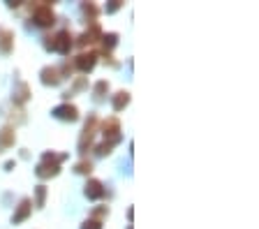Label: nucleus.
I'll return each instance as SVG.
<instances>
[{
    "instance_id": "obj_10",
    "label": "nucleus",
    "mask_w": 259,
    "mask_h": 229,
    "mask_svg": "<svg viewBox=\"0 0 259 229\" xmlns=\"http://www.w3.org/2000/svg\"><path fill=\"white\" fill-rule=\"evenodd\" d=\"M39 76H42L44 86H58V83L63 81V76H60L58 67H44V70L39 72Z\"/></svg>"
},
{
    "instance_id": "obj_11",
    "label": "nucleus",
    "mask_w": 259,
    "mask_h": 229,
    "mask_svg": "<svg viewBox=\"0 0 259 229\" xmlns=\"http://www.w3.org/2000/svg\"><path fill=\"white\" fill-rule=\"evenodd\" d=\"M30 211H32V202L30 199H21V202H19V208H16V213L12 215V222L14 224L23 222V220L30 215Z\"/></svg>"
},
{
    "instance_id": "obj_17",
    "label": "nucleus",
    "mask_w": 259,
    "mask_h": 229,
    "mask_svg": "<svg viewBox=\"0 0 259 229\" xmlns=\"http://www.w3.org/2000/svg\"><path fill=\"white\" fill-rule=\"evenodd\" d=\"M116 144H118V142H104V144H100V146H97V155H109V153H111V148L116 146Z\"/></svg>"
},
{
    "instance_id": "obj_2",
    "label": "nucleus",
    "mask_w": 259,
    "mask_h": 229,
    "mask_svg": "<svg viewBox=\"0 0 259 229\" xmlns=\"http://www.w3.org/2000/svg\"><path fill=\"white\" fill-rule=\"evenodd\" d=\"M49 51H58V54H70L72 49V33L70 30H58L56 35H49L47 42H44Z\"/></svg>"
},
{
    "instance_id": "obj_3",
    "label": "nucleus",
    "mask_w": 259,
    "mask_h": 229,
    "mask_svg": "<svg viewBox=\"0 0 259 229\" xmlns=\"http://www.w3.org/2000/svg\"><path fill=\"white\" fill-rule=\"evenodd\" d=\"M32 21L37 23L39 28L54 26V23H56V14H54V10H51V5H44V3L35 5V10H32Z\"/></svg>"
},
{
    "instance_id": "obj_16",
    "label": "nucleus",
    "mask_w": 259,
    "mask_h": 229,
    "mask_svg": "<svg viewBox=\"0 0 259 229\" xmlns=\"http://www.w3.org/2000/svg\"><path fill=\"white\" fill-rule=\"evenodd\" d=\"M44 199H47V188L37 186V190H35V206L42 208L44 206Z\"/></svg>"
},
{
    "instance_id": "obj_6",
    "label": "nucleus",
    "mask_w": 259,
    "mask_h": 229,
    "mask_svg": "<svg viewBox=\"0 0 259 229\" xmlns=\"http://www.w3.org/2000/svg\"><path fill=\"white\" fill-rule=\"evenodd\" d=\"M102 134L107 142H120V123L118 118H107L102 123Z\"/></svg>"
},
{
    "instance_id": "obj_15",
    "label": "nucleus",
    "mask_w": 259,
    "mask_h": 229,
    "mask_svg": "<svg viewBox=\"0 0 259 229\" xmlns=\"http://www.w3.org/2000/svg\"><path fill=\"white\" fill-rule=\"evenodd\" d=\"M100 39H102L104 51H107V49H113V47L118 44V35H116V33H107V35H102Z\"/></svg>"
},
{
    "instance_id": "obj_23",
    "label": "nucleus",
    "mask_w": 259,
    "mask_h": 229,
    "mask_svg": "<svg viewBox=\"0 0 259 229\" xmlns=\"http://www.w3.org/2000/svg\"><path fill=\"white\" fill-rule=\"evenodd\" d=\"M118 7H120V3H118V0H113L111 5L107 7V12H116V10H118Z\"/></svg>"
},
{
    "instance_id": "obj_18",
    "label": "nucleus",
    "mask_w": 259,
    "mask_h": 229,
    "mask_svg": "<svg viewBox=\"0 0 259 229\" xmlns=\"http://www.w3.org/2000/svg\"><path fill=\"white\" fill-rule=\"evenodd\" d=\"M74 171H76V174H91V171H93V164L83 160V162H79V164L74 167Z\"/></svg>"
},
{
    "instance_id": "obj_4",
    "label": "nucleus",
    "mask_w": 259,
    "mask_h": 229,
    "mask_svg": "<svg viewBox=\"0 0 259 229\" xmlns=\"http://www.w3.org/2000/svg\"><path fill=\"white\" fill-rule=\"evenodd\" d=\"M97 132V116H88L86 125H83V130H81V139H79V151L86 153L88 146L93 144V136H95Z\"/></svg>"
},
{
    "instance_id": "obj_5",
    "label": "nucleus",
    "mask_w": 259,
    "mask_h": 229,
    "mask_svg": "<svg viewBox=\"0 0 259 229\" xmlns=\"http://www.w3.org/2000/svg\"><path fill=\"white\" fill-rule=\"evenodd\" d=\"M97 63V54L95 51H83V54H79L74 58V67L79 72H91L93 67H95Z\"/></svg>"
},
{
    "instance_id": "obj_22",
    "label": "nucleus",
    "mask_w": 259,
    "mask_h": 229,
    "mask_svg": "<svg viewBox=\"0 0 259 229\" xmlns=\"http://www.w3.org/2000/svg\"><path fill=\"white\" fill-rule=\"evenodd\" d=\"M81 10H83V14H91V21L97 17V7L95 5H81Z\"/></svg>"
},
{
    "instance_id": "obj_13",
    "label": "nucleus",
    "mask_w": 259,
    "mask_h": 229,
    "mask_svg": "<svg viewBox=\"0 0 259 229\" xmlns=\"http://www.w3.org/2000/svg\"><path fill=\"white\" fill-rule=\"evenodd\" d=\"M14 142H16L14 127L5 125L3 130H0V148H10V146H14Z\"/></svg>"
},
{
    "instance_id": "obj_1",
    "label": "nucleus",
    "mask_w": 259,
    "mask_h": 229,
    "mask_svg": "<svg viewBox=\"0 0 259 229\" xmlns=\"http://www.w3.org/2000/svg\"><path fill=\"white\" fill-rule=\"evenodd\" d=\"M67 160V155L65 153H60V155H56V153H44L42 155V162L37 164V169H35V174L39 176V178H51V176H58L60 171V162H65Z\"/></svg>"
},
{
    "instance_id": "obj_8",
    "label": "nucleus",
    "mask_w": 259,
    "mask_h": 229,
    "mask_svg": "<svg viewBox=\"0 0 259 229\" xmlns=\"http://www.w3.org/2000/svg\"><path fill=\"white\" fill-rule=\"evenodd\" d=\"M100 37H102V28H100L95 21H93L91 28H88L86 33L79 37V44H81V47H88V44H95Z\"/></svg>"
},
{
    "instance_id": "obj_7",
    "label": "nucleus",
    "mask_w": 259,
    "mask_h": 229,
    "mask_svg": "<svg viewBox=\"0 0 259 229\" xmlns=\"http://www.w3.org/2000/svg\"><path fill=\"white\" fill-rule=\"evenodd\" d=\"M54 116L58 120H76L79 118V109H76L74 104H70V102H65V104H58V107H56L54 109Z\"/></svg>"
},
{
    "instance_id": "obj_14",
    "label": "nucleus",
    "mask_w": 259,
    "mask_h": 229,
    "mask_svg": "<svg viewBox=\"0 0 259 229\" xmlns=\"http://www.w3.org/2000/svg\"><path fill=\"white\" fill-rule=\"evenodd\" d=\"M127 104H130V93H127V90H120V93L113 95V109H116V111L125 109Z\"/></svg>"
},
{
    "instance_id": "obj_12",
    "label": "nucleus",
    "mask_w": 259,
    "mask_h": 229,
    "mask_svg": "<svg viewBox=\"0 0 259 229\" xmlns=\"http://www.w3.org/2000/svg\"><path fill=\"white\" fill-rule=\"evenodd\" d=\"M86 197L88 199H102L104 197V186L97 178H91L86 183Z\"/></svg>"
},
{
    "instance_id": "obj_21",
    "label": "nucleus",
    "mask_w": 259,
    "mask_h": 229,
    "mask_svg": "<svg viewBox=\"0 0 259 229\" xmlns=\"http://www.w3.org/2000/svg\"><path fill=\"white\" fill-rule=\"evenodd\" d=\"M81 229H102V222H100V220H86V222L81 224Z\"/></svg>"
},
{
    "instance_id": "obj_20",
    "label": "nucleus",
    "mask_w": 259,
    "mask_h": 229,
    "mask_svg": "<svg viewBox=\"0 0 259 229\" xmlns=\"http://www.w3.org/2000/svg\"><path fill=\"white\" fill-rule=\"evenodd\" d=\"M107 90H109V83L107 81H97L95 83V95H97V98H102Z\"/></svg>"
},
{
    "instance_id": "obj_9",
    "label": "nucleus",
    "mask_w": 259,
    "mask_h": 229,
    "mask_svg": "<svg viewBox=\"0 0 259 229\" xmlns=\"http://www.w3.org/2000/svg\"><path fill=\"white\" fill-rule=\"evenodd\" d=\"M14 49V30L0 26V54H10Z\"/></svg>"
},
{
    "instance_id": "obj_19",
    "label": "nucleus",
    "mask_w": 259,
    "mask_h": 229,
    "mask_svg": "<svg viewBox=\"0 0 259 229\" xmlns=\"http://www.w3.org/2000/svg\"><path fill=\"white\" fill-rule=\"evenodd\" d=\"M16 100H19V102H26L28 100V86L26 83H21V86H19V90H16Z\"/></svg>"
}]
</instances>
